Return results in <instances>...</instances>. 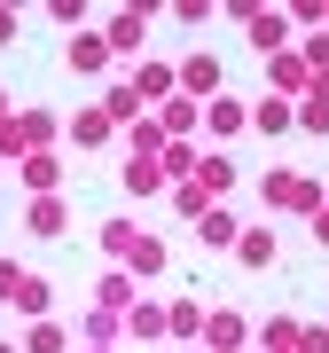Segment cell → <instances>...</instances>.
<instances>
[{
	"instance_id": "7a4b0ae2",
	"label": "cell",
	"mask_w": 329,
	"mask_h": 353,
	"mask_svg": "<svg viewBox=\"0 0 329 353\" xmlns=\"http://www.w3.org/2000/svg\"><path fill=\"white\" fill-rule=\"evenodd\" d=\"M251 345V314L235 306H204V353H243Z\"/></svg>"
},
{
	"instance_id": "6da1fadb",
	"label": "cell",
	"mask_w": 329,
	"mask_h": 353,
	"mask_svg": "<svg viewBox=\"0 0 329 353\" xmlns=\"http://www.w3.org/2000/svg\"><path fill=\"white\" fill-rule=\"evenodd\" d=\"M259 204H266V212H290V220H314L329 204V181L298 173V165H266V173H259Z\"/></svg>"
},
{
	"instance_id": "30bf717a",
	"label": "cell",
	"mask_w": 329,
	"mask_h": 353,
	"mask_svg": "<svg viewBox=\"0 0 329 353\" xmlns=\"http://www.w3.org/2000/svg\"><path fill=\"white\" fill-rule=\"evenodd\" d=\"M243 126H251V102H235V94H212V102H204V134H212V141H235Z\"/></svg>"
},
{
	"instance_id": "4dcf8cb0",
	"label": "cell",
	"mask_w": 329,
	"mask_h": 353,
	"mask_svg": "<svg viewBox=\"0 0 329 353\" xmlns=\"http://www.w3.org/2000/svg\"><path fill=\"white\" fill-rule=\"evenodd\" d=\"M118 338H126V322H118V314H102V306H94V314H87V345H118Z\"/></svg>"
},
{
	"instance_id": "cb8c5ba5",
	"label": "cell",
	"mask_w": 329,
	"mask_h": 353,
	"mask_svg": "<svg viewBox=\"0 0 329 353\" xmlns=\"http://www.w3.org/2000/svg\"><path fill=\"white\" fill-rule=\"evenodd\" d=\"M126 338H141V345H157V338H164V299H134Z\"/></svg>"
},
{
	"instance_id": "ffe728a7",
	"label": "cell",
	"mask_w": 329,
	"mask_h": 353,
	"mask_svg": "<svg viewBox=\"0 0 329 353\" xmlns=\"http://www.w3.org/2000/svg\"><path fill=\"white\" fill-rule=\"evenodd\" d=\"M164 267H173V259H164V236H149V228H141V243L126 252V275H134V283H157Z\"/></svg>"
},
{
	"instance_id": "44dd1931",
	"label": "cell",
	"mask_w": 329,
	"mask_h": 353,
	"mask_svg": "<svg viewBox=\"0 0 329 353\" xmlns=\"http://www.w3.org/2000/svg\"><path fill=\"white\" fill-rule=\"evenodd\" d=\"M290 126H298V102H282V94L251 102V134H266V141H275V134H290Z\"/></svg>"
},
{
	"instance_id": "8d00e7d4",
	"label": "cell",
	"mask_w": 329,
	"mask_h": 353,
	"mask_svg": "<svg viewBox=\"0 0 329 353\" xmlns=\"http://www.w3.org/2000/svg\"><path fill=\"white\" fill-rule=\"evenodd\" d=\"M8 118H16V102H8V87H0V126H8Z\"/></svg>"
},
{
	"instance_id": "d4e9b609",
	"label": "cell",
	"mask_w": 329,
	"mask_h": 353,
	"mask_svg": "<svg viewBox=\"0 0 329 353\" xmlns=\"http://www.w3.org/2000/svg\"><path fill=\"white\" fill-rule=\"evenodd\" d=\"M16 126H24V141H32V150H55V134H63V118H55L47 102H39V110H16Z\"/></svg>"
},
{
	"instance_id": "4316f807",
	"label": "cell",
	"mask_w": 329,
	"mask_h": 353,
	"mask_svg": "<svg viewBox=\"0 0 329 353\" xmlns=\"http://www.w3.org/2000/svg\"><path fill=\"white\" fill-rule=\"evenodd\" d=\"M16 345H24V353H71V330H63V322L47 314V322H32V330H24Z\"/></svg>"
},
{
	"instance_id": "484cf974",
	"label": "cell",
	"mask_w": 329,
	"mask_h": 353,
	"mask_svg": "<svg viewBox=\"0 0 329 353\" xmlns=\"http://www.w3.org/2000/svg\"><path fill=\"white\" fill-rule=\"evenodd\" d=\"M251 338H259L266 353H298V322H290V314H266V322H251Z\"/></svg>"
},
{
	"instance_id": "603a6c76",
	"label": "cell",
	"mask_w": 329,
	"mask_h": 353,
	"mask_svg": "<svg viewBox=\"0 0 329 353\" xmlns=\"http://www.w3.org/2000/svg\"><path fill=\"white\" fill-rule=\"evenodd\" d=\"M275 252H282L275 228H243V236H235V259H243V267H275Z\"/></svg>"
},
{
	"instance_id": "f35d334b",
	"label": "cell",
	"mask_w": 329,
	"mask_h": 353,
	"mask_svg": "<svg viewBox=\"0 0 329 353\" xmlns=\"http://www.w3.org/2000/svg\"><path fill=\"white\" fill-rule=\"evenodd\" d=\"M87 353H118V345H87Z\"/></svg>"
},
{
	"instance_id": "3957f363",
	"label": "cell",
	"mask_w": 329,
	"mask_h": 353,
	"mask_svg": "<svg viewBox=\"0 0 329 353\" xmlns=\"http://www.w3.org/2000/svg\"><path fill=\"white\" fill-rule=\"evenodd\" d=\"M102 39H110V55L141 63V48H149V16H141V8H118V16H102Z\"/></svg>"
},
{
	"instance_id": "d6a6232c",
	"label": "cell",
	"mask_w": 329,
	"mask_h": 353,
	"mask_svg": "<svg viewBox=\"0 0 329 353\" xmlns=\"http://www.w3.org/2000/svg\"><path fill=\"white\" fill-rule=\"evenodd\" d=\"M47 16H55V24H71V32H87V0H55Z\"/></svg>"
},
{
	"instance_id": "f546056e",
	"label": "cell",
	"mask_w": 329,
	"mask_h": 353,
	"mask_svg": "<svg viewBox=\"0 0 329 353\" xmlns=\"http://www.w3.org/2000/svg\"><path fill=\"white\" fill-rule=\"evenodd\" d=\"M173 212L189 220V228H196L204 212H212V196H204V181H180V189H173Z\"/></svg>"
},
{
	"instance_id": "ac0fdd59",
	"label": "cell",
	"mask_w": 329,
	"mask_h": 353,
	"mask_svg": "<svg viewBox=\"0 0 329 353\" xmlns=\"http://www.w3.org/2000/svg\"><path fill=\"white\" fill-rule=\"evenodd\" d=\"M134 243H141V220L134 212H110V220H102V259H110V267H126Z\"/></svg>"
},
{
	"instance_id": "2e32d148",
	"label": "cell",
	"mask_w": 329,
	"mask_h": 353,
	"mask_svg": "<svg viewBox=\"0 0 329 353\" xmlns=\"http://www.w3.org/2000/svg\"><path fill=\"white\" fill-rule=\"evenodd\" d=\"M134 94L149 102V110H157L164 94H180V87H173V63H164V55H141V63H134Z\"/></svg>"
},
{
	"instance_id": "5bb4252c",
	"label": "cell",
	"mask_w": 329,
	"mask_h": 353,
	"mask_svg": "<svg viewBox=\"0 0 329 353\" xmlns=\"http://www.w3.org/2000/svg\"><path fill=\"white\" fill-rule=\"evenodd\" d=\"M118 181H126V196H164V189H173L157 157H118Z\"/></svg>"
},
{
	"instance_id": "e0dca14e",
	"label": "cell",
	"mask_w": 329,
	"mask_h": 353,
	"mask_svg": "<svg viewBox=\"0 0 329 353\" xmlns=\"http://www.w3.org/2000/svg\"><path fill=\"white\" fill-rule=\"evenodd\" d=\"M102 110H110V126H118V134H126V126H134V118H149V102H141V94H134V79H110V87H102Z\"/></svg>"
},
{
	"instance_id": "ba28073f",
	"label": "cell",
	"mask_w": 329,
	"mask_h": 353,
	"mask_svg": "<svg viewBox=\"0 0 329 353\" xmlns=\"http://www.w3.org/2000/svg\"><path fill=\"white\" fill-rule=\"evenodd\" d=\"M134 299H141V283L126 275V267H102V275H94V306H102V314L126 322V314H134Z\"/></svg>"
},
{
	"instance_id": "7c38bea8",
	"label": "cell",
	"mask_w": 329,
	"mask_h": 353,
	"mask_svg": "<svg viewBox=\"0 0 329 353\" xmlns=\"http://www.w3.org/2000/svg\"><path fill=\"white\" fill-rule=\"evenodd\" d=\"M196 181H204V196H212V204H235V157L228 150H212V157H196Z\"/></svg>"
},
{
	"instance_id": "74e56055",
	"label": "cell",
	"mask_w": 329,
	"mask_h": 353,
	"mask_svg": "<svg viewBox=\"0 0 329 353\" xmlns=\"http://www.w3.org/2000/svg\"><path fill=\"white\" fill-rule=\"evenodd\" d=\"M0 353H24V345H16V338H0Z\"/></svg>"
},
{
	"instance_id": "d6986e66",
	"label": "cell",
	"mask_w": 329,
	"mask_h": 353,
	"mask_svg": "<svg viewBox=\"0 0 329 353\" xmlns=\"http://www.w3.org/2000/svg\"><path fill=\"white\" fill-rule=\"evenodd\" d=\"M164 338L204 345V306H196V299H164Z\"/></svg>"
},
{
	"instance_id": "8992f818",
	"label": "cell",
	"mask_w": 329,
	"mask_h": 353,
	"mask_svg": "<svg viewBox=\"0 0 329 353\" xmlns=\"http://www.w3.org/2000/svg\"><path fill=\"white\" fill-rule=\"evenodd\" d=\"M306 87H314V71L298 63V48L266 55V94H282V102H306Z\"/></svg>"
},
{
	"instance_id": "e575fe53",
	"label": "cell",
	"mask_w": 329,
	"mask_h": 353,
	"mask_svg": "<svg viewBox=\"0 0 329 353\" xmlns=\"http://www.w3.org/2000/svg\"><path fill=\"white\" fill-rule=\"evenodd\" d=\"M306 236H314V243H321V252H329V204H321V212H314V220H306Z\"/></svg>"
},
{
	"instance_id": "1f68e13d",
	"label": "cell",
	"mask_w": 329,
	"mask_h": 353,
	"mask_svg": "<svg viewBox=\"0 0 329 353\" xmlns=\"http://www.w3.org/2000/svg\"><path fill=\"white\" fill-rule=\"evenodd\" d=\"M298 353H329V322H298Z\"/></svg>"
},
{
	"instance_id": "5b68a950",
	"label": "cell",
	"mask_w": 329,
	"mask_h": 353,
	"mask_svg": "<svg viewBox=\"0 0 329 353\" xmlns=\"http://www.w3.org/2000/svg\"><path fill=\"white\" fill-rule=\"evenodd\" d=\"M63 134H71V150H118V126H110V110H102V102L71 110V118H63Z\"/></svg>"
},
{
	"instance_id": "83f0119b",
	"label": "cell",
	"mask_w": 329,
	"mask_h": 353,
	"mask_svg": "<svg viewBox=\"0 0 329 353\" xmlns=\"http://www.w3.org/2000/svg\"><path fill=\"white\" fill-rule=\"evenodd\" d=\"M196 157H204V150H189V141H164V150H157V165H164L173 189H180V181H196Z\"/></svg>"
},
{
	"instance_id": "9c48e42d",
	"label": "cell",
	"mask_w": 329,
	"mask_h": 353,
	"mask_svg": "<svg viewBox=\"0 0 329 353\" xmlns=\"http://www.w3.org/2000/svg\"><path fill=\"white\" fill-rule=\"evenodd\" d=\"M16 181H24V196H63V157L55 150H32L16 165Z\"/></svg>"
},
{
	"instance_id": "7402d4cb",
	"label": "cell",
	"mask_w": 329,
	"mask_h": 353,
	"mask_svg": "<svg viewBox=\"0 0 329 353\" xmlns=\"http://www.w3.org/2000/svg\"><path fill=\"white\" fill-rule=\"evenodd\" d=\"M196 236L212 243V252H235V236H243V220H235V204H212V212L196 220Z\"/></svg>"
},
{
	"instance_id": "d590c367",
	"label": "cell",
	"mask_w": 329,
	"mask_h": 353,
	"mask_svg": "<svg viewBox=\"0 0 329 353\" xmlns=\"http://www.w3.org/2000/svg\"><path fill=\"white\" fill-rule=\"evenodd\" d=\"M8 39H16V8H0V48H8Z\"/></svg>"
},
{
	"instance_id": "277c9868",
	"label": "cell",
	"mask_w": 329,
	"mask_h": 353,
	"mask_svg": "<svg viewBox=\"0 0 329 353\" xmlns=\"http://www.w3.org/2000/svg\"><path fill=\"white\" fill-rule=\"evenodd\" d=\"M173 87L189 94V102H212V94H228V79H220L212 55H180V63H173Z\"/></svg>"
},
{
	"instance_id": "ab89813d",
	"label": "cell",
	"mask_w": 329,
	"mask_h": 353,
	"mask_svg": "<svg viewBox=\"0 0 329 353\" xmlns=\"http://www.w3.org/2000/svg\"><path fill=\"white\" fill-rule=\"evenodd\" d=\"M0 173H8V165H0Z\"/></svg>"
},
{
	"instance_id": "4fadbf2b",
	"label": "cell",
	"mask_w": 329,
	"mask_h": 353,
	"mask_svg": "<svg viewBox=\"0 0 329 353\" xmlns=\"http://www.w3.org/2000/svg\"><path fill=\"white\" fill-rule=\"evenodd\" d=\"M149 118H157V126H164V134H173V141H189V134L204 126V102H189V94H164V102H157V110H149Z\"/></svg>"
},
{
	"instance_id": "9a60e30c",
	"label": "cell",
	"mask_w": 329,
	"mask_h": 353,
	"mask_svg": "<svg viewBox=\"0 0 329 353\" xmlns=\"http://www.w3.org/2000/svg\"><path fill=\"white\" fill-rule=\"evenodd\" d=\"M24 228L32 236H71V204L63 196H24Z\"/></svg>"
},
{
	"instance_id": "836d02e7",
	"label": "cell",
	"mask_w": 329,
	"mask_h": 353,
	"mask_svg": "<svg viewBox=\"0 0 329 353\" xmlns=\"http://www.w3.org/2000/svg\"><path fill=\"white\" fill-rule=\"evenodd\" d=\"M16 283H24V267H16V259H0V299H16Z\"/></svg>"
},
{
	"instance_id": "f1b7e54d",
	"label": "cell",
	"mask_w": 329,
	"mask_h": 353,
	"mask_svg": "<svg viewBox=\"0 0 329 353\" xmlns=\"http://www.w3.org/2000/svg\"><path fill=\"white\" fill-rule=\"evenodd\" d=\"M47 299H55V283H47V275H24V283H16V299H8V306H24L32 322H47Z\"/></svg>"
},
{
	"instance_id": "52a82bcc",
	"label": "cell",
	"mask_w": 329,
	"mask_h": 353,
	"mask_svg": "<svg viewBox=\"0 0 329 353\" xmlns=\"http://www.w3.org/2000/svg\"><path fill=\"white\" fill-rule=\"evenodd\" d=\"M63 63H71L78 79H94V71H110L118 55H110V39H102V24H87V32H71V48H63Z\"/></svg>"
},
{
	"instance_id": "8fae6325",
	"label": "cell",
	"mask_w": 329,
	"mask_h": 353,
	"mask_svg": "<svg viewBox=\"0 0 329 353\" xmlns=\"http://www.w3.org/2000/svg\"><path fill=\"white\" fill-rule=\"evenodd\" d=\"M243 39H251L259 55H282V48H290V8H259L251 24H243Z\"/></svg>"
}]
</instances>
